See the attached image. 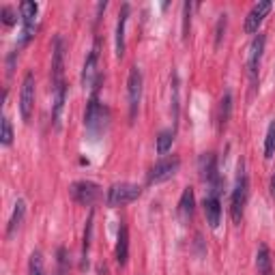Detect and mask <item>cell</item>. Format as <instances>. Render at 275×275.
I'll use <instances>...</instances> for the list:
<instances>
[{
    "instance_id": "1",
    "label": "cell",
    "mask_w": 275,
    "mask_h": 275,
    "mask_svg": "<svg viewBox=\"0 0 275 275\" xmlns=\"http://www.w3.org/2000/svg\"><path fill=\"white\" fill-rule=\"evenodd\" d=\"M99 84H101V78L97 80V84L93 88V95L88 99V106H86V114H84V123H86V131L97 138L106 129V123H108V110L104 108V104L99 101Z\"/></svg>"
},
{
    "instance_id": "2",
    "label": "cell",
    "mask_w": 275,
    "mask_h": 275,
    "mask_svg": "<svg viewBox=\"0 0 275 275\" xmlns=\"http://www.w3.org/2000/svg\"><path fill=\"white\" fill-rule=\"evenodd\" d=\"M247 174H245V166L243 161L239 163V170H236V181H234V191H232V200H230V215H232V222L239 224L241 217H243V209L247 202Z\"/></svg>"
},
{
    "instance_id": "3",
    "label": "cell",
    "mask_w": 275,
    "mask_h": 275,
    "mask_svg": "<svg viewBox=\"0 0 275 275\" xmlns=\"http://www.w3.org/2000/svg\"><path fill=\"white\" fill-rule=\"evenodd\" d=\"M142 194V189L133 185V183H116L108 189V204L110 207H123L138 200Z\"/></svg>"
},
{
    "instance_id": "4",
    "label": "cell",
    "mask_w": 275,
    "mask_h": 275,
    "mask_svg": "<svg viewBox=\"0 0 275 275\" xmlns=\"http://www.w3.org/2000/svg\"><path fill=\"white\" fill-rule=\"evenodd\" d=\"M71 196L76 202L90 207L101 198V187H99L97 183H90V181H78L71 185Z\"/></svg>"
},
{
    "instance_id": "5",
    "label": "cell",
    "mask_w": 275,
    "mask_h": 275,
    "mask_svg": "<svg viewBox=\"0 0 275 275\" xmlns=\"http://www.w3.org/2000/svg\"><path fill=\"white\" fill-rule=\"evenodd\" d=\"M127 93H129V118L133 123L135 114H138V108H140V101H142V73L138 67H131V71H129Z\"/></svg>"
},
{
    "instance_id": "6",
    "label": "cell",
    "mask_w": 275,
    "mask_h": 275,
    "mask_svg": "<svg viewBox=\"0 0 275 275\" xmlns=\"http://www.w3.org/2000/svg\"><path fill=\"white\" fill-rule=\"evenodd\" d=\"M35 110V76L26 73V78L22 82V93H20V114L22 121L28 123Z\"/></svg>"
},
{
    "instance_id": "7",
    "label": "cell",
    "mask_w": 275,
    "mask_h": 275,
    "mask_svg": "<svg viewBox=\"0 0 275 275\" xmlns=\"http://www.w3.org/2000/svg\"><path fill=\"white\" fill-rule=\"evenodd\" d=\"M62 71H65V43L60 37L54 39V48H52V86L62 84Z\"/></svg>"
},
{
    "instance_id": "8",
    "label": "cell",
    "mask_w": 275,
    "mask_h": 275,
    "mask_svg": "<svg viewBox=\"0 0 275 275\" xmlns=\"http://www.w3.org/2000/svg\"><path fill=\"white\" fill-rule=\"evenodd\" d=\"M179 166H181L179 157H170V159H163L159 163H155V168L149 174V183H151V185H155V183H163V181L172 179L174 174H177Z\"/></svg>"
},
{
    "instance_id": "9",
    "label": "cell",
    "mask_w": 275,
    "mask_h": 275,
    "mask_svg": "<svg viewBox=\"0 0 275 275\" xmlns=\"http://www.w3.org/2000/svg\"><path fill=\"white\" fill-rule=\"evenodd\" d=\"M273 5L269 3V0H260V3H256L252 7V11L247 13L245 17V32H258V26L262 24V20L271 13Z\"/></svg>"
},
{
    "instance_id": "10",
    "label": "cell",
    "mask_w": 275,
    "mask_h": 275,
    "mask_svg": "<svg viewBox=\"0 0 275 275\" xmlns=\"http://www.w3.org/2000/svg\"><path fill=\"white\" fill-rule=\"evenodd\" d=\"M262 52H264V35L258 32V37H254V41L250 45V56H247V71H250V76H252L254 82H256V76H258Z\"/></svg>"
},
{
    "instance_id": "11",
    "label": "cell",
    "mask_w": 275,
    "mask_h": 275,
    "mask_svg": "<svg viewBox=\"0 0 275 275\" xmlns=\"http://www.w3.org/2000/svg\"><path fill=\"white\" fill-rule=\"evenodd\" d=\"M204 215L211 228L219 226V219H222V202L217 198V189H211V194L204 198Z\"/></svg>"
},
{
    "instance_id": "12",
    "label": "cell",
    "mask_w": 275,
    "mask_h": 275,
    "mask_svg": "<svg viewBox=\"0 0 275 275\" xmlns=\"http://www.w3.org/2000/svg\"><path fill=\"white\" fill-rule=\"evenodd\" d=\"M97 58H99V52L97 48L90 50V54L86 56V62H84V69H82V84H84V88H95L97 84Z\"/></svg>"
},
{
    "instance_id": "13",
    "label": "cell",
    "mask_w": 275,
    "mask_h": 275,
    "mask_svg": "<svg viewBox=\"0 0 275 275\" xmlns=\"http://www.w3.org/2000/svg\"><path fill=\"white\" fill-rule=\"evenodd\" d=\"M65 99H67L65 82L58 86H52V121H54V127H60V114H62V108H65Z\"/></svg>"
},
{
    "instance_id": "14",
    "label": "cell",
    "mask_w": 275,
    "mask_h": 275,
    "mask_svg": "<svg viewBox=\"0 0 275 275\" xmlns=\"http://www.w3.org/2000/svg\"><path fill=\"white\" fill-rule=\"evenodd\" d=\"M127 258H129V232H127V226L121 224L118 228V241H116V262L125 267Z\"/></svg>"
},
{
    "instance_id": "15",
    "label": "cell",
    "mask_w": 275,
    "mask_h": 275,
    "mask_svg": "<svg viewBox=\"0 0 275 275\" xmlns=\"http://www.w3.org/2000/svg\"><path fill=\"white\" fill-rule=\"evenodd\" d=\"M194 207H196V198H194V189L185 187L179 200V215L183 222H189L191 215H194Z\"/></svg>"
},
{
    "instance_id": "16",
    "label": "cell",
    "mask_w": 275,
    "mask_h": 275,
    "mask_svg": "<svg viewBox=\"0 0 275 275\" xmlns=\"http://www.w3.org/2000/svg\"><path fill=\"white\" fill-rule=\"evenodd\" d=\"M127 17H129V5H123V11L118 15L116 22V56L123 58L125 54V26H127Z\"/></svg>"
},
{
    "instance_id": "17",
    "label": "cell",
    "mask_w": 275,
    "mask_h": 275,
    "mask_svg": "<svg viewBox=\"0 0 275 275\" xmlns=\"http://www.w3.org/2000/svg\"><path fill=\"white\" fill-rule=\"evenodd\" d=\"M200 174L207 183H213V189H217V168H215V157L211 153L200 157Z\"/></svg>"
},
{
    "instance_id": "18",
    "label": "cell",
    "mask_w": 275,
    "mask_h": 275,
    "mask_svg": "<svg viewBox=\"0 0 275 275\" xmlns=\"http://www.w3.org/2000/svg\"><path fill=\"white\" fill-rule=\"evenodd\" d=\"M24 215H26V202H24V200H17L15 209H13V215H11V219H9V226H7V236H9V239H11L17 228L22 226Z\"/></svg>"
},
{
    "instance_id": "19",
    "label": "cell",
    "mask_w": 275,
    "mask_h": 275,
    "mask_svg": "<svg viewBox=\"0 0 275 275\" xmlns=\"http://www.w3.org/2000/svg\"><path fill=\"white\" fill-rule=\"evenodd\" d=\"M256 267H258L260 275H273V264H271V252L267 245L258 247V254H256Z\"/></svg>"
},
{
    "instance_id": "20",
    "label": "cell",
    "mask_w": 275,
    "mask_h": 275,
    "mask_svg": "<svg viewBox=\"0 0 275 275\" xmlns=\"http://www.w3.org/2000/svg\"><path fill=\"white\" fill-rule=\"evenodd\" d=\"M230 112H232V93L226 90L222 101H219V116H217V123H219V129H224L230 121Z\"/></svg>"
},
{
    "instance_id": "21",
    "label": "cell",
    "mask_w": 275,
    "mask_h": 275,
    "mask_svg": "<svg viewBox=\"0 0 275 275\" xmlns=\"http://www.w3.org/2000/svg\"><path fill=\"white\" fill-rule=\"evenodd\" d=\"M37 11H39V7H37V3H32V0H24V3L20 5V13H22L24 26H35Z\"/></svg>"
},
{
    "instance_id": "22",
    "label": "cell",
    "mask_w": 275,
    "mask_h": 275,
    "mask_svg": "<svg viewBox=\"0 0 275 275\" xmlns=\"http://www.w3.org/2000/svg\"><path fill=\"white\" fill-rule=\"evenodd\" d=\"M90 236H93V213L88 215V222H86V230H84V243H82V267H86V258H88V250H90Z\"/></svg>"
},
{
    "instance_id": "23",
    "label": "cell",
    "mask_w": 275,
    "mask_h": 275,
    "mask_svg": "<svg viewBox=\"0 0 275 275\" xmlns=\"http://www.w3.org/2000/svg\"><path fill=\"white\" fill-rule=\"evenodd\" d=\"M172 142H174V131H161L157 138V153L166 155L172 149Z\"/></svg>"
},
{
    "instance_id": "24",
    "label": "cell",
    "mask_w": 275,
    "mask_h": 275,
    "mask_svg": "<svg viewBox=\"0 0 275 275\" xmlns=\"http://www.w3.org/2000/svg\"><path fill=\"white\" fill-rule=\"evenodd\" d=\"M0 142L5 146H11V142H13V127L7 116H3V123H0Z\"/></svg>"
},
{
    "instance_id": "25",
    "label": "cell",
    "mask_w": 275,
    "mask_h": 275,
    "mask_svg": "<svg viewBox=\"0 0 275 275\" xmlns=\"http://www.w3.org/2000/svg\"><path fill=\"white\" fill-rule=\"evenodd\" d=\"M275 153V121L269 125V131H267V138H264V157L271 159Z\"/></svg>"
},
{
    "instance_id": "26",
    "label": "cell",
    "mask_w": 275,
    "mask_h": 275,
    "mask_svg": "<svg viewBox=\"0 0 275 275\" xmlns=\"http://www.w3.org/2000/svg\"><path fill=\"white\" fill-rule=\"evenodd\" d=\"M172 118H179V76L172 73Z\"/></svg>"
},
{
    "instance_id": "27",
    "label": "cell",
    "mask_w": 275,
    "mask_h": 275,
    "mask_svg": "<svg viewBox=\"0 0 275 275\" xmlns=\"http://www.w3.org/2000/svg\"><path fill=\"white\" fill-rule=\"evenodd\" d=\"M189 24H191V3L183 5V39L189 37Z\"/></svg>"
},
{
    "instance_id": "28",
    "label": "cell",
    "mask_w": 275,
    "mask_h": 275,
    "mask_svg": "<svg viewBox=\"0 0 275 275\" xmlns=\"http://www.w3.org/2000/svg\"><path fill=\"white\" fill-rule=\"evenodd\" d=\"M0 15H3V22H5L7 26H13V24L17 22V17H15V13H13V9H9V7H3V9H0Z\"/></svg>"
},
{
    "instance_id": "29",
    "label": "cell",
    "mask_w": 275,
    "mask_h": 275,
    "mask_svg": "<svg viewBox=\"0 0 275 275\" xmlns=\"http://www.w3.org/2000/svg\"><path fill=\"white\" fill-rule=\"evenodd\" d=\"M30 275H43L41 260H39V256H37V254H32V260H30Z\"/></svg>"
},
{
    "instance_id": "30",
    "label": "cell",
    "mask_w": 275,
    "mask_h": 275,
    "mask_svg": "<svg viewBox=\"0 0 275 275\" xmlns=\"http://www.w3.org/2000/svg\"><path fill=\"white\" fill-rule=\"evenodd\" d=\"M271 194L275 196V174H273V179H271Z\"/></svg>"
}]
</instances>
